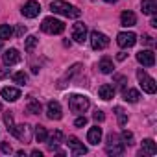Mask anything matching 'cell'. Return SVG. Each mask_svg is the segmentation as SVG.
Segmentation results:
<instances>
[{
    "mask_svg": "<svg viewBox=\"0 0 157 157\" xmlns=\"http://www.w3.org/2000/svg\"><path fill=\"white\" fill-rule=\"evenodd\" d=\"M50 10L54 13H59L63 17H68V19H78L82 17V10H78L76 6L68 4V2H63V0H56V2L50 4Z\"/></svg>",
    "mask_w": 157,
    "mask_h": 157,
    "instance_id": "cell-1",
    "label": "cell"
},
{
    "mask_svg": "<svg viewBox=\"0 0 157 157\" xmlns=\"http://www.w3.org/2000/svg\"><path fill=\"white\" fill-rule=\"evenodd\" d=\"M89 105H91V102L83 94H72V96H68V107H70L72 113H85L89 109Z\"/></svg>",
    "mask_w": 157,
    "mask_h": 157,
    "instance_id": "cell-2",
    "label": "cell"
},
{
    "mask_svg": "<svg viewBox=\"0 0 157 157\" xmlns=\"http://www.w3.org/2000/svg\"><path fill=\"white\" fill-rule=\"evenodd\" d=\"M41 30H43L44 33H50V35H59V33L65 32V24H63V21H59V19L46 17V19L43 21V24H41Z\"/></svg>",
    "mask_w": 157,
    "mask_h": 157,
    "instance_id": "cell-3",
    "label": "cell"
},
{
    "mask_svg": "<svg viewBox=\"0 0 157 157\" xmlns=\"http://www.w3.org/2000/svg\"><path fill=\"white\" fill-rule=\"evenodd\" d=\"M137 78H139V85L142 87V91H144V93L153 94V93L157 91V83H155V80H153V78H150L142 68H140V70H137Z\"/></svg>",
    "mask_w": 157,
    "mask_h": 157,
    "instance_id": "cell-4",
    "label": "cell"
},
{
    "mask_svg": "<svg viewBox=\"0 0 157 157\" xmlns=\"http://www.w3.org/2000/svg\"><path fill=\"white\" fill-rule=\"evenodd\" d=\"M107 44H109V37L105 33H102L98 30H94L91 33V46L94 50H104V48H107Z\"/></svg>",
    "mask_w": 157,
    "mask_h": 157,
    "instance_id": "cell-5",
    "label": "cell"
},
{
    "mask_svg": "<svg viewBox=\"0 0 157 157\" xmlns=\"http://www.w3.org/2000/svg\"><path fill=\"white\" fill-rule=\"evenodd\" d=\"M124 148H126V144L124 142H118V139L115 137V135H109V139H107V146H105V151L109 153V155H122L124 153Z\"/></svg>",
    "mask_w": 157,
    "mask_h": 157,
    "instance_id": "cell-6",
    "label": "cell"
},
{
    "mask_svg": "<svg viewBox=\"0 0 157 157\" xmlns=\"http://www.w3.org/2000/svg\"><path fill=\"white\" fill-rule=\"evenodd\" d=\"M13 137H17L19 140L22 142H30L32 139V131H30V126L28 124H19V126H13V129L10 131Z\"/></svg>",
    "mask_w": 157,
    "mask_h": 157,
    "instance_id": "cell-7",
    "label": "cell"
},
{
    "mask_svg": "<svg viewBox=\"0 0 157 157\" xmlns=\"http://www.w3.org/2000/svg\"><path fill=\"white\" fill-rule=\"evenodd\" d=\"M117 43H118L120 48H131L137 43V35L133 32H120L117 35Z\"/></svg>",
    "mask_w": 157,
    "mask_h": 157,
    "instance_id": "cell-8",
    "label": "cell"
},
{
    "mask_svg": "<svg viewBox=\"0 0 157 157\" xmlns=\"http://www.w3.org/2000/svg\"><path fill=\"white\" fill-rule=\"evenodd\" d=\"M67 146L70 148V151H72V155H85L87 153V148H85V144L78 139V137H68V140H67Z\"/></svg>",
    "mask_w": 157,
    "mask_h": 157,
    "instance_id": "cell-9",
    "label": "cell"
},
{
    "mask_svg": "<svg viewBox=\"0 0 157 157\" xmlns=\"http://www.w3.org/2000/svg\"><path fill=\"white\" fill-rule=\"evenodd\" d=\"M21 11H22V15L26 19H35L41 13V6H39V2H35V0H28V2L22 6Z\"/></svg>",
    "mask_w": 157,
    "mask_h": 157,
    "instance_id": "cell-10",
    "label": "cell"
},
{
    "mask_svg": "<svg viewBox=\"0 0 157 157\" xmlns=\"http://www.w3.org/2000/svg\"><path fill=\"white\" fill-rule=\"evenodd\" d=\"M46 117L50 120H61L63 111H61V104L57 100H50L48 102V105H46Z\"/></svg>",
    "mask_w": 157,
    "mask_h": 157,
    "instance_id": "cell-11",
    "label": "cell"
},
{
    "mask_svg": "<svg viewBox=\"0 0 157 157\" xmlns=\"http://www.w3.org/2000/svg\"><path fill=\"white\" fill-rule=\"evenodd\" d=\"M72 39L76 43H85L87 41V26L83 22H76L72 28Z\"/></svg>",
    "mask_w": 157,
    "mask_h": 157,
    "instance_id": "cell-12",
    "label": "cell"
},
{
    "mask_svg": "<svg viewBox=\"0 0 157 157\" xmlns=\"http://www.w3.org/2000/svg\"><path fill=\"white\" fill-rule=\"evenodd\" d=\"M137 61L142 67H153L155 65V54H153V50H140L137 54Z\"/></svg>",
    "mask_w": 157,
    "mask_h": 157,
    "instance_id": "cell-13",
    "label": "cell"
},
{
    "mask_svg": "<svg viewBox=\"0 0 157 157\" xmlns=\"http://www.w3.org/2000/svg\"><path fill=\"white\" fill-rule=\"evenodd\" d=\"M63 139H65V137H63V133H61L59 129H57V131H54L50 137H46V142H48V150H50V151H56V150H57V146L63 142Z\"/></svg>",
    "mask_w": 157,
    "mask_h": 157,
    "instance_id": "cell-14",
    "label": "cell"
},
{
    "mask_svg": "<svg viewBox=\"0 0 157 157\" xmlns=\"http://www.w3.org/2000/svg\"><path fill=\"white\" fill-rule=\"evenodd\" d=\"M4 63L8 65V67H11V65H17L19 61H21V54H19V50L17 48H10V50H6V54H4Z\"/></svg>",
    "mask_w": 157,
    "mask_h": 157,
    "instance_id": "cell-15",
    "label": "cell"
},
{
    "mask_svg": "<svg viewBox=\"0 0 157 157\" xmlns=\"http://www.w3.org/2000/svg\"><path fill=\"white\" fill-rule=\"evenodd\" d=\"M2 98L6 102H15V100L21 98V91L15 89V87H4L2 89Z\"/></svg>",
    "mask_w": 157,
    "mask_h": 157,
    "instance_id": "cell-16",
    "label": "cell"
},
{
    "mask_svg": "<svg viewBox=\"0 0 157 157\" xmlns=\"http://www.w3.org/2000/svg\"><path fill=\"white\" fill-rule=\"evenodd\" d=\"M120 24L126 26V28L135 26V24H137V17H135V13H133V11H122V15H120Z\"/></svg>",
    "mask_w": 157,
    "mask_h": 157,
    "instance_id": "cell-17",
    "label": "cell"
},
{
    "mask_svg": "<svg viewBox=\"0 0 157 157\" xmlns=\"http://www.w3.org/2000/svg\"><path fill=\"white\" fill-rule=\"evenodd\" d=\"M157 153V146L151 139H144L142 140V148H140V155H155Z\"/></svg>",
    "mask_w": 157,
    "mask_h": 157,
    "instance_id": "cell-18",
    "label": "cell"
},
{
    "mask_svg": "<svg viewBox=\"0 0 157 157\" xmlns=\"http://www.w3.org/2000/svg\"><path fill=\"white\" fill-rule=\"evenodd\" d=\"M140 10L146 15H155L157 13V2H155V0H142V2H140Z\"/></svg>",
    "mask_w": 157,
    "mask_h": 157,
    "instance_id": "cell-19",
    "label": "cell"
},
{
    "mask_svg": "<svg viewBox=\"0 0 157 157\" xmlns=\"http://www.w3.org/2000/svg\"><path fill=\"white\" fill-rule=\"evenodd\" d=\"M87 140H89L91 144H98V142L102 140V128L93 126V128L89 129V133H87Z\"/></svg>",
    "mask_w": 157,
    "mask_h": 157,
    "instance_id": "cell-20",
    "label": "cell"
},
{
    "mask_svg": "<svg viewBox=\"0 0 157 157\" xmlns=\"http://www.w3.org/2000/svg\"><path fill=\"white\" fill-rule=\"evenodd\" d=\"M98 94H100L102 100H111V98L115 96V87L109 85V83H104V85L98 89Z\"/></svg>",
    "mask_w": 157,
    "mask_h": 157,
    "instance_id": "cell-21",
    "label": "cell"
},
{
    "mask_svg": "<svg viewBox=\"0 0 157 157\" xmlns=\"http://www.w3.org/2000/svg\"><path fill=\"white\" fill-rule=\"evenodd\" d=\"M122 96H124V100L129 102V104H135V102H139V98H140L139 91H135V89H124V91H122Z\"/></svg>",
    "mask_w": 157,
    "mask_h": 157,
    "instance_id": "cell-22",
    "label": "cell"
},
{
    "mask_svg": "<svg viewBox=\"0 0 157 157\" xmlns=\"http://www.w3.org/2000/svg\"><path fill=\"white\" fill-rule=\"evenodd\" d=\"M26 109H28V113H32V115H39L43 107H41L39 100H35L33 96H28V105H26Z\"/></svg>",
    "mask_w": 157,
    "mask_h": 157,
    "instance_id": "cell-23",
    "label": "cell"
},
{
    "mask_svg": "<svg viewBox=\"0 0 157 157\" xmlns=\"http://www.w3.org/2000/svg\"><path fill=\"white\" fill-rule=\"evenodd\" d=\"M98 68H100V72H104V74H111L115 67H113V61H111L109 57H102L100 63H98Z\"/></svg>",
    "mask_w": 157,
    "mask_h": 157,
    "instance_id": "cell-24",
    "label": "cell"
},
{
    "mask_svg": "<svg viewBox=\"0 0 157 157\" xmlns=\"http://www.w3.org/2000/svg\"><path fill=\"white\" fill-rule=\"evenodd\" d=\"M11 37H13V28L10 24H0V41L11 39Z\"/></svg>",
    "mask_w": 157,
    "mask_h": 157,
    "instance_id": "cell-25",
    "label": "cell"
},
{
    "mask_svg": "<svg viewBox=\"0 0 157 157\" xmlns=\"http://www.w3.org/2000/svg\"><path fill=\"white\" fill-rule=\"evenodd\" d=\"M115 113H117V118H118V126H126V124H128V113H126L120 105L115 107Z\"/></svg>",
    "mask_w": 157,
    "mask_h": 157,
    "instance_id": "cell-26",
    "label": "cell"
},
{
    "mask_svg": "<svg viewBox=\"0 0 157 157\" xmlns=\"http://www.w3.org/2000/svg\"><path fill=\"white\" fill-rule=\"evenodd\" d=\"M46 137H48V131L44 126H37L35 128V139L37 142H46Z\"/></svg>",
    "mask_w": 157,
    "mask_h": 157,
    "instance_id": "cell-27",
    "label": "cell"
},
{
    "mask_svg": "<svg viewBox=\"0 0 157 157\" xmlns=\"http://www.w3.org/2000/svg\"><path fill=\"white\" fill-rule=\"evenodd\" d=\"M37 43H39V39H37L35 35H30V37H26V43H24V50H26V52H32V50L37 46Z\"/></svg>",
    "mask_w": 157,
    "mask_h": 157,
    "instance_id": "cell-28",
    "label": "cell"
},
{
    "mask_svg": "<svg viewBox=\"0 0 157 157\" xmlns=\"http://www.w3.org/2000/svg\"><path fill=\"white\" fill-rule=\"evenodd\" d=\"M80 68H82V65H80V63H76V65H74V67H72V68H70V70H68V72L65 74V78H63V80H61V82L57 83V87H61V83H63L65 80H70V78H72V76H74L76 72H80Z\"/></svg>",
    "mask_w": 157,
    "mask_h": 157,
    "instance_id": "cell-29",
    "label": "cell"
},
{
    "mask_svg": "<svg viewBox=\"0 0 157 157\" xmlns=\"http://www.w3.org/2000/svg\"><path fill=\"white\" fill-rule=\"evenodd\" d=\"M13 82L19 83V85H26V82H28L26 72H15V74H13Z\"/></svg>",
    "mask_w": 157,
    "mask_h": 157,
    "instance_id": "cell-30",
    "label": "cell"
},
{
    "mask_svg": "<svg viewBox=\"0 0 157 157\" xmlns=\"http://www.w3.org/2000/svg\"><path fill=\"white\" fill-rule=\"evenodd\" d=\"M115 83H117V87H118V89H122V91H124V89H126V83H128V78H126V76H122V74H117V76H115Z\"/></svg>",
    "mask_w": 157,
    "mask_h": 157,
    "instance_id": "cell-31",
    "label": "cell"
},
{
    "mask_svg": "<svg viewBox=\"0 0 157 157\" xmlns=\"http://www.w3.org/2000/svg\"><path fill=\"white\" fill-rule=\"evenodd\" d=\"M4 124L8 126V131H11V129H13V126H15V124H13V115H11V113H4Z\"/></svg>",
    "mask_w": 157,
    "mask_h": 157,
    "instance_id": "cell-32",
    "label": "cell"
},
{
    "mask_svg": "<svg viewBox=\"0 0 157 157\" xmlns=\"http://www.w3.org/2000/svg\"><path fill=\"white\" fill-rule=\"evenodd\" d=\"M122 140H124V144H128V146L133 144V133L124 129V131H122Z\"/></svg>",
    "mask_w": 157,
    "mask_h": 157,
    "instance_id": "cell-33",
    "label": "cell"
},
{
    "mask_svg": "<svg viewBox=\"0 0 157 157\" xmlns=\"http://www.w3.org/2000/svg\"><path fill=\"white\" fill-rule=\"evenodd\" d=\"M93 118H94L96 122H104V120H105V115H104V111H100V109H96V111L93 113Z\"/></svg>",
    "mask_w": 157,
    "mask_h": 157,
    "instance_id": "cell-34",
    "label": "cell"
},
{
    "mask_svg": "<svg viewBox=\"0 0 157 157\" xmlns=\"http://www.w3.org/2000/svg\"><path fill=\"white\" fill-rule=\"evenodd\" d=\"M85 124H87V118H85V117H78V118L74 120V126H76V128H83Z\"/></svg>",
    "mask_w": 157,
    "mask_h": 157,
    "instance_id": "cell-35",
    "label": "cell"
},
{
    "mask_svg": "<svg viewBox=\"0 0 157 157\" xmlns=\"http://www.w3.org/2000/svg\"><path fill=\"white\" fill-rule=\"evenodd\" d=\"M15 33H17V37H22V35L26 33V26H24V24H21V26L17 28V32H15Z\"/></svg>",
    "mask_w": 157,
    "mask_h": 157,
    "instance_id": "cell-36",
    "label": "cell"
},
{
    "mask_svg": "<svg viewBox=\"0 0 157 157\" xmlns=\"http://www.w3.org/2000/svg\"><path fill=\"white\" fill-rule=\"evenodd\" d=\"M0 148H2V151H4V153H11V151H13V150H11V146H10L8 142H2V146H0Z\"/></svg>",
    "mask_w": 157,
    "mask_h": 157,
    "instance_id": "cell-37",
    "label": "cell"
},
{
    "mask_svg": "<svg viewBox=\"0 0 157 157\" xmlns=\"http://www.w3.org/2000/svg\"><path fill=\"white\" fill-rule=\"evenodd\" d=\"M10 76V68H2L0 70V80H4V78H8Z\"/></svg>",
    "mask_w": 157,
    "mask_h": 157,
    "instance_id": "cell-38",
    "label": "cell"
},
{
    "mask_svg": "<svg viewBox=\"0 0 157 157\" xmlns=\"http://www.w3.org/2000/svg\"><path fill=\"white\" fill-rule=\"evenodd\" d=\"M144 43H146V44H153V37H150V35H144Z\"/></svg>",
    "mask_w": 157,
    "mask_h": 157,
    "instance_id": "cell-39",
    "label": "cell"
},
{
    "mask_svg": "<svg viewBox=\"0 0 157 157\" xmlns=\"http://www.w3.org/2000/svg\"><path fill=\"white\" fill-rule=\"evenodd\" d=\"M117 59H118V61H124V59H126V54H124V52L117 54Z\"/></svg>",
    "mask_w": 157,
    "mask_h": 157,
    "instance_id": "cell-40",
    "label": "cell"
},
{
    "mask_svg": "<svg viewBox=\"0 0 157 157\" xmlns=\"http://www.w3.org/2000/svg\"><path fill=\"white\" fill-rule=\"evenodd\" d=\"M32 155H33V157H43V151H39V150H33V151H32Z\"/></svg>",
    "mask_w": 157,
    "mask_h": 157,
    "instance_id": "cell-41",
    "label": "cell"
},
{
    "mask_svg": "<svg viewBox=\"0 0 157 157\" xmlns=\"http://www.w3.org/2000/svg\"><path fill=\"white\" fill-rule=\"evenodd\" d=\"M150 24H151L153 28H157V19H155V17H151V21H150Z\"/></svg>",
    "mask_w": 157,
    "mask_h": 157,
    "instance_id": "cell-42",
    "label": "cell"
},
{
    "mask_svg": "<svg viewBox=\"0 0 157 157\" xmlns=\"http://www.w3.org/2000/svg\"><path fill=\"white\" fill-rule=\"evenodd\" d=\"M105 2H109V4H115V2H117V0H105Z\"/></svg>",
    "mask_w": 157,
    "mask_h": 157,
    "instance_id": "cell-43",
    "label": "cell"
},
{
    "mask_svg": "<svg viewBox=\"0 0 157 157\" xmlns=\"http://www.w3.org/2000/svg\"><path fill=\"white\" fill-rule=\"evenodd\" d=\"M0 113H2V104H0Z\"/></svg>",
    "mask_w": 157,
    "mask_h": 157,
    "instance_id": "cell-44",
    "label": "cell"
},
{
    "mask_svg": "<svg viewBox=\"0 0 157 157\" xmlns=\"http://www.w3.org/2000/svg\"><path fill=\"white\" fill-rule=\"evenodd\" d=\"M0 48H2V43H0Z\"/></svg>",
    "mask_w": 157,
    "mask_h": 157,
    "instance_id": "cell-45",
    "label": "cell"
}]
</instances>
